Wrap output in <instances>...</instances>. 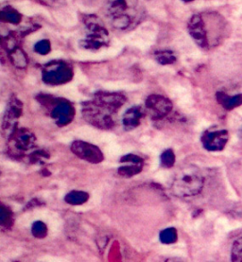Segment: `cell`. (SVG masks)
Returning a JSON list of instances; mask_svg holds the SVG:
<instances>
[{
	"instance_id": "1",
	"label": "cell",
	"mask_w": 242,
	"mask_h": 262,
	"mask_svg": "<svg viewBox=\"0 0 242 262\" xmlns=\"http://www.w3.org/2000/svg\"><path fill=\"white\" fill-rule=\"evenodd\" d=\"M204 177L196 167H186L178 171L172 183L174 193L180 197H192L202 191Z\"/></svg>"
},
{
	"instance_id": "2",
	"label": "cell",
	"mask_w": 242,
	"mask_h": 262,
	"mask_svg": "<svg viewBox=\"0 0 242 262\" xmlns=\"http://www.w3.org/2000/svg\"><path fill=\"white\" fill-rule=\"evenodd\" d=\"M112 112L105 106L98 103L97 101L85 102L82 105V116L91 125L97 128L109 129L115 125L113 120Z\"/></svg>"
},
{
	"instance_id": "3",
	"label": "cell",
	"mask_w": 242,
	"mask_h": 262,
	"mask_svg": "<svg viewBox=\"0 0 242 262\" xmlns=\"http://www.w3.org/2000/svg\"><path fill=\"white\" fill-rule=\"evenodd\" d=\"M71 150L75 156L87 162L98 164L103 160V155L100 148L85 141H74L71 145Z\"/></svg>"
},
{
	"instance_id": "4",
	"label": "cell",
	"mask_w": 242,
	"mask_h": 262,
	"mask_svg": "<svg viewBox=\"0 0 242 262\" xmlns=\"http://www.w3.org/2000/svg\"><path fill=\"white\" fill-rule=\"evenodd\" d=\"M228 138V132L225 130H209L203 135L202 143L207 150L218 151L225 148Z\"/></svg>"
},
{
	"instance_id": "5",
	"label": "cell",
	"mask_w": 242,
	"mask_h": 262,
	"mask_svg": "<svg viewBox=\"0 0 242 262\" xmlns=\"http://www.w3.org/2000/svg\"><path fill=\"white\" fill-rule=\"evenodd\" d=\"M146 107L149 110L151 118L162 119L167 116L172 109L171 101L159 95H151L146 100Z\"/></svg>"
},
{
	"instance_id": "6",
	"label": "cell",
	"mask_w": 242,
	"mask_h": 262,
	"mask_svg": "<svg viewBox=\"0 0 242 262\" xmlns=\"http://www.w3.org/2000/svg\"><path fill=\"white\" fill-rule=\"evenodd\" d=\"M22 114V103L17 99H13L10 101L6 114L3 121V131L11 137L13 132L15 131V126L17 124L20 116Z\"/></svg>"
},
{
	"instance_id": "7",
	"label": "cell",
	"mask_w": 242,
	"mask_h": 262,
	"mask_svg": "<svg viewBox=\"0 0 242 262\" xmlns=\"http://www.w3.org/2000/svg\"><path fill=\"white\" fill-rule=\"evenodd\" d=\"M13 148L18 151L31 150L35 145V137L28 129H20L13 132L11 136Z\"/></svg>"
},
{
	"instance_id": "8",
	"label": "cell",
	"mask_w": 242,
	"mask_h": 262,
	"mask_svg": "<svg viewBox=\"0 0 242 262\" xmlns=\"http://www.w3.org/2000/svg\"><path fill=\"white\" fill-rule=\"evenodd\" d=\"M123 165L118 169V173L124 177H131L141 172L143 169V160L141 157L135 155H128L120 159Z\"/></svg>"
},
{
	"instance_id": "9",
	"label": "cell",
	"mask_w": 242,
	"mask_h": 262,
	"mask_svg": "<svg viewBox=\"0 0 242 262\" xmlns=\"http://www.w3.org/2000/svg\"><path fill=\"white\" fill-rule=\"evenodd\" d=\"M94 100L115 113L124 104L126 98L122 94L100 92L95 96Z\"/></svg>"
},
{
	"instance_id": "10",
	"label": "cell",
	"mask_w": 242,
	"mask_h": 262,
	"mask_svg": "<svg viewBox=\"0 0 242 262\" xmlns=\"http://www.w3.org/2000/svg\"><path fill=\"white\" fill-rule=\"evenodd\" d=\"M52 119H55L59 126H64L71 122L74 117V109L69 102H59L54 107L52 114Z\"/></svg>"
},
{
	"instance_id": "11",
	"label": "cell",
	"mask_w": 242,
	"mask_h": 262,
	"mask_svg": "<svg viewBox=\"0 0 242 262\" xmlns=\"http://www.w3.org/2000/svg\"><path fill=\"white\" fill-rule=\"evenodd\" d=\"M145 116V110L141 106H134L127 110L123 116L122 122L127 130L137 128Z\"/></svg>"
},
{
	"instance_id": "12",
	"label": "cell",
	"mask_w": 242,
	"mask_h": 262,
	"mask_svg": "<svg viewBox=\"0 0 242 262\" xmlns=\"http://www.w3.org/2000/svg\"><path fill=\"white\" fill-rule=\"evenodd\" d=\"M43 76L45 81L50 84H62L71 79L72 73L68 69L54 68L47 71Z\"/></svg>"
},
{
	"instance_id": "13",
	"label": "cell",
	"mask_w": 242,
	"mask_h": 262,
	"mask_svg": "<svg viewBox=\"0 0 242 262\" xmlns=\"http://www.w3.org/2000/svg\"><path fill=\"white\" fill-rule=\"evenodd\" d=\"M217 100L226 110H233L242 105V94L229 97L225 93L219 92L217 94Z\"/></svg>"
},
{
	"instance_id": "14",
	"label": "cell",
	"mask_w": 242,
	"mask_h": 262,
	"mask_svg": "<svg viewBox=\"0 0 242 262\" xmlns=\"http://www.w3.org/2000/svg\"><path fill=\"white\" fill-rule=\"evenodd\" d=\"M89 196L86 192L83 191H71L65 196V202L69 203V205H73V206H79L84 204L88 200Z\"/></svg>"
},
{
	"instance_id": "15",
	"label": "cell",
	"mask_w": 242,
	"mask_h": 262,
	"mask_svg": "<svg viewBox=\"0 0 242 262\" xmlns=\"http://www.w3.org/2000/svg\"><path fill=\"white\" fill-rule=\"evenodd\" d=\"M177 231L175 228H167L160 233V241L165 244H171L177 241Z\"/></svg>"
},
{
	"instance_id": "16",
	"label": "cell",
	"mask_w": 242,
	"mask_h": 262,
	"mask_svg": "<svg viewBox=\"0 0 242 262\" xmlns=\"http://www.w3.org/2000/svg\"><path fill=\"white\" fill-rule=\"evenodd\" d=\"M231 260L234 262H242V237L235 241L231 251Z\"/></svg>"
},
{
	"instance_id": "17",
	"label": "cell",
	"mask_w": 242,
	"mask_h": 262,
	"mask_svg": "<svg viewBox=\"0 0 242 262\" xmlns=\"http://www.w3.org/2000/svg\"><path fill=\"white\" fill-rule=\"evenodd\" d=\"M31 232H32L34 237H38V238H43L48 234V228L42 222H36L32 225Z\"/></svg>"
},
{
	"instance_id": "18",
	"label": "cell",
	"mask_w": 242,
	"mask_h": 262,
	"mask_svg": "<svg viewBox=\"0 0 242 262\" xmlns=\"http://www.w3.org/2000/svg\"><path fill=\"white\" fill-rule=\"evenodd\" d=\"M175 163V155L171 150H165L161 156V164L165 168H171Z\"/></svg>"
},
{
	"instance_id": "19",
	"label": "cell",
	"mask_w": 242,
	"mask_h": 262,
	"mask_svg": "<svg viewBox=\"0 0 242 262\" xmlns=\"http://www.w3.org/2000/svg\"><path fill=\"white\" fill-rule=\"evenodd\" d=\"M46 159H49V155L43 150L34 151L31 156V162L33 163L43 162Z\"/></svg>"
},
{
	"instance_id": "20",
	"label": "cell",
	"mask_w": 242,
	"mask_h": 262,
	"mask_svg": "<svg viewBox=\"0 0 242 262\" xmlns=\"http://www.w3.org/2000/svg\"><path fill=\"white\" fill-rule=\"evenodd\" d=\"M19 9H20V11L24 13V14H26V15H34L35 13H37L38 12H39L35 8H32V7L31 6V4H29V3H27V2L19 4Z\"/></svg>"
},
{
	"instance_id": "21",
	"label": "cell",
	"mask_w": 242,
	"mask_h": 262,
	"mask_svg": "<svg viewBox=\"0 0 242 262\" xmlns=\"http://www.w3.org/2000/svg\"><path fill=\"white\" fill-rule=\"evenodd\" d=\"M12 220L11 217V214L9 213V211L4 208V206H2L1 208V218H0V222H1V225L3 226H8V225H12V223L10 222Z\"/></svg>"
},
{
	"instance_id": "22",
	"label": "cell",
	"mask_w": 242,
	"mask_h": 262,
	"mask_svg": "<svg viewBox=\"0 0 242 262\" xmlns=\"http://www.w3.org/2000/svg\"><path fill=\"white\" fill-rule=\"evenodd\" d=\"M13 61H14V63H15L16 66L20 67V68L25 67V58H24L23 54H22L21 52H16V53L14 54V56H13Z\"/></svg>"
}]
</instances>
